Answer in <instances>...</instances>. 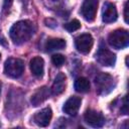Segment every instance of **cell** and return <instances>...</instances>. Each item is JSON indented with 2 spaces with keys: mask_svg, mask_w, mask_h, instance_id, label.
Masks as SVG:
<instances>
[{
  "mask_svg": "<svg viewBox=\"0 0 129 129\" xmlns=\"http://www.w3.org/2000/svg\"><path fill=\"white\" fill-rule=\"evenodd\" d=\"M117 16H118V13H117L116 6L113 3L106 2L103 6V11H102L103 21L106 23L114 22L117 19Z\"/></svg>",
  "mask_w": 129,
  "mask_h": 129,
  "instance_id": "obj_12",
  "label": "cell"
},
{
  "mask_svg": "<svg viewBox=\"0 0 129 129\" xmlns=\"http://www.w3.org/2000/svg\"><path fill=\"white\" fill-rule=\"evenodd\" d=\"M108 42L114 48H124L129 43V33L126 29H116L109 34Z\"/></svg>",
  "mask_w": 129,
  "mask_h": 129,
  "instance_id": "obj_4",
  "label": "cell"
},
{
  "mask_svg": "<svg viewBox=\"0 0 129 129\" xmlns=\"http://www.w3.org/2000/svg\"><path fill=\"white\" fill-rule=\"evenodd\" d=\"M66 79H67V77L64 74H62V73L57 74V76L55 77L54 82L52 84L51 90H50L53 95H59L66 90Z\"/></svg>",
  "mask_w": 129,
  "mask_h": 129,
  "instance_id": "obj_14",
  "label": "cell"
},
{
  "mask_svg": "<svg viewBox=\"0 0 129 129\" xmlns=\"http://www.w3.org/2000/svg\"><path fill=\"white\" fill-rule=\"evenodd\" d=\"M95 58L97 59V61L100 64L105 66V67H111L116 61L115 53H113L108 48H106L105 46H102V45L97 50V52L95 54Z\"/></svg>",
  "mask_w": 129,
  "mask_h": 129,
  "instance_id": "obj_6",
  "label": "cell"
},
{
  "mask_svg": "<svg viewBox=\"0 0 129 129\" xmlns=\"http://www.w3.org/2000/svg\"><path fill=\"white\" fill-rule=\"evenodd\" d=\"M0 59H1V54H0Z\"/></svg>",
  "mask_w": 129,
  "mask_h": 129,
  "instance_id": "obj_24",
  "label": "cell"
},
{
  "mask_svg": "<svg viewBox=\"0 0 129 129\" xmlns=\"http://www.w3.org/2000/svg\"><path fill=\"white\" fill-rule=\"evenodd\" d=\"M24 72V62L20 58L9 57L4 63V73L6 76L17 79L22 76Z\"/></svg>",
  "mask_w": 129,
  "mask_h": 129,
  "instance_id": "obj_3",
  "label": "cell"
},
{
  "mask_svg": "<svg viewBox=\"0 0 129 129\" xmlns=\"http://www.w3.org/2000/svg\"><path fill=\"white\" fill-rule=\"evenodd\" d=\"M44 22H45V25L46 26H48V27H51V28H54V27H56V22L53 20V19H50V18H48V19H45L44 20Z\"/></svg>",
  "mask_w": 129,
  "mask_h": 129,
  "instance_id": "obj_20",
  "label": "cell"
},
{
  "mask_svg": "<svg viewBox=\"0 0 129 129\" xmlns=\"http://www.w3.org/2000/svg\"><path fill=\"white\" fill-rule=\"evenodd\" d=\"M81 103H82V99L80 97L73 96L66 101V103L62 106V111L68 115L76 116L81 107Z\"/></svg>",
  "mask_w": 129,
  "mask_h": 129,
  "instance_id": "obj_9",
  "label": "cell"
},
{
  "mask_svg": "<svg viewBox=\"0 0 129 129\" xmlns=\"http://www.w3.org/2000/svg\"><path fill=\"white\" fill-rule=\"evenodd\" d=\"M12 2H13V0H4V2H3V8H4V10L9 9L10 6L12 5Z\"/></svg>",
  "mask_w": 129,
  "mask_h": 129,
  "instance_id": "obj_22",
  "label": "cell"
},
{
  "mask_svg": "<svg viewBox=\"0 0 129 129\" xmlns=\"http://www.w3.org/2000/svg\"><path fill=\"white\" fill-rule=\"evenodd\" d=\"M51 61L55 67H61L66 61V57L62 54L56 53V54H53L51 56Z\"/></svg>",
  "mask_w": 129,
  "mask_h": 129,
  "instance_id": "obj_18",
  "label": "cell"
},
{
  "mask_svg": "<svg viewBox=\"0 0 129 129\" xmlns=\"http://www.w3.org/2000/svg\"><path fill=\"white\" fill-rule=\"evenodd\" d=\"M94 43V39L90 33H83L76 37L75 39V45L78 51L82 53H89L92 49Z\"/></svg>",
  "mask_w": 129,
  "mask_h": 129,
  "instance_id": "obj_7",
  "label": "cell"
},
{
  "mask_svg": "<svg viewBox=\"0 0 129 129\" xmlns=\"http://www.w3.org/2000/svg\"><path fill=\"white\" fill-rule=\"evenodd\" d=\"M121 113L127 115L128 114V104H127V96L124 97L123 99V106L121 108Z\"/></svg>",
  "mask_w": 129,
  "mask_h": 129,
  "instance_id": "obj_19",
  "label": "cell"
},
{
  "mask_svg": "<svg viewBox=\"0 0 129 129\" xmlns=\"http://www.w3.org/2000/svg\"><path fill=\"white\" fill-rule=\"evenodd\" d=\"M51 117H52V111L49 107H46V108H43L42 110L38 111L34 115L33 120L38 126L46 127L49 124V122L51 120Z\"/></svg>",
  "mask_w": 129,
  "mask_h": 129,
  "instance_id": "obj_11",
  "label": "cell"
},
{
  "mask_svg": "<svg viewBox=\"0 0 129 129\" xmlns=\"http://www.w3.org/2000/svg\"><path fill=\"white\" fill-rule=\"evenodd\" d=\"M34 33L33 23L29 20H21L12 25L9 34L15 44H22L30 39Z\"/></svg>",
  "mask_w": 129,
  "mask_h": 129,
  "instance_id": "obj_1",
  "label": "cell"
},
{
  "mask_svg": "<svg viewBox=\"0 0 129 129\" xmlns=\"http://www.w3.org/2000/svg\"><path fill=\"white\" fill-rule=\"evenodd\" d=\"M50 93H51V91H50L47 87H45V86L38 88V89L33 93V95L31 96L30 102H31L32 106H34V107L39 106L41 103H43L45 100H47V99L49 98Z\"/></svg>",
  "mask_w": 129,
  "mask_h": 129,
  "instance_id": "obj_10",
  "label": "cell"
},
{
  "mask_svg": "<svg viewBox=\"0 0 129 129\" xmlns=\"http://www.w3.org/2000/svg\"><path fill=\"white\" fill-rule=\"evenodd\" d=\"M98 0H85L81 7V14L85 20L92 22L96 18L98 9Z\"/></svg>",
  "mask_w": 129,
  "mask_h": 129,
  "instance_id": "obj_5",
  "label": "cell"
},
{
  "mask_svg": "<svg viewBox=\"0 0 129 129\" xmlns=\"http://www.w3.org/2000/svg\"><path fill=\"white\" fill-rule=\"evenodd\" d=\"M75 90L79 93H87L90 91V82L88 79L81 77L75 81Z\"/></svg>",
  "mask_w": 129,
  "mask_h": 129,
  "instance_id": "obj_16",
  "label": "cell"
},
{
  "mask_svg": "<svg viewBox=\"0 0 129 129\" xmlns=\"http://www.w3.org/2000/svg\"><path fill=\"white\" fill-rule=\"evenodd\" d=\"M1 87H2V84H1V82H0V94H1Z\"/></svg>",
  "mask_w": 129,
  "mask_h": 129,
  "instance_id": "obj_23",
  "label": "cell"
},
{
  "mask_svg": "<svg viewBox=\"0 0 129 129\" xmlns=\"http://www.w3.org/2000/svg\"><path fill=\"white\" fill-rule=\"evenodd\" d=\"M63 27H64V29H67L68 31L73 32V31L78 30V29L81 27V23H80V21H79V20L74 19V20H72V21H70V22L66 23V24L63 25Z\"/></svg>",
  "mask_w": 129,
  "mask_h": 129,
  "instance_id": "obj_17",
  "label": "cell"
},
{
  "mask_svg": "<svg viewBox=\"0 0 129 129\" xmlns=\"http://www.w3.org/2000/svg\"><path fill=\"white\" fill-rule=\"evenodd\" d=\"M96 91L99 95H107L115 88V81L112 76L106 73H100L95 78Z\"/></svg>",
  "mask_w": 129,
  "mask_h": 129,
  "instance_id": "obj_2",
  "label": "cell"
},
{
  "mask_svg": "<svg viewBox=\"0 0 129 129\" xmlns=\"http://www.w3.org/2000/svg\"><path fill=\"white\" fill-rule=\"evenodd\" d=\"M30 70H31V73L35 77L41 78L43 76V72H44V60H43V58L40 57V56H34L30 60Z\"/></svg>",
  "mask_w": 129,
  "mask_h": 129,
  "instance_id": "obj_13",
  "label": "cell"
},
{
  "mask_svg": "<svg viewBox=\"0 0 129 129\" xmlns=\"http://www.w3.org/2000/svg\"><path fill=\"white\" fill-rule=\"evenodd\" d=\"M66 40L62 38H50L46 41L45 48L47 51H53V50H58L62 49L66 47Z\"/></svg>",
  "mask_w": 129,
  "mask_h": 129,
  "instance_id": "obj_15",
  "label": "cell"
},
{
  "mask_svg": "<svg viewBox=\"0 0 129 129\" xmlns=\"http://www.w3.org/2000/svg\"><path fill=\"white\" fill-rule=\"evenodd\" d=\"M84 119L88 125H90L91 127H95V128L102 127L105 124L104 116L101 113H99L95 110H92V109H89L85 112Z\"/></svg>",
  "mask_w": 129,
  "mask_h": 129,
  "instance_id": "obj_8",
  "label": "cell"
},
{
  "mask_svg": "<svg viewBox=\"0 0 129 129\" xmlns=\"http://www.w3.org/2000/svg\"><path fill=\"white\" fill-rule=\"evenodd\" d=\"M124 19H125L126 23L129 22V19H128V1L125 2V6H124Z\"/></svg>",
  "mask_w": 129,
  "mask_h": 129,
  "instance_id": "obj_21",
  "label": "cell"
}]
</instances>
